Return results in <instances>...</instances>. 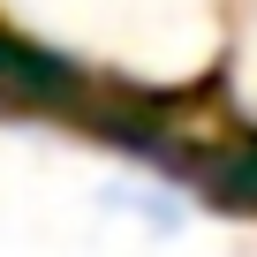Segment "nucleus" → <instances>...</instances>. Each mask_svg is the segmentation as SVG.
Here are the masks:
<instances>
[{"label": "nucleus", "mask_w": 257, "mask_h": 257, "mask_svg": "<svg viewBox=\"0 0 257 257\" xmlns=\"http://www.w3.org/2000/svg\"><path fill=\"white\" fill-rule=\"evenodd\" d=\"M0 106L8 113H76L91 121V83L76 61H61L53 46H31L16 31H0Z\"/></svg>", "instance_id": "nucleus-1"}, {"label": "nucleus", "mask_w": 257, "mask_h": 257, "mask_svg": "<svg viewBox=\"0 0 257 257\" xmlns=\"http://www.w3.org/2000/svg\"><path fill=\"white\" fill-rule=\"evenodd\" d=\"M174 182H189L197 197H212V204L257 219V137H227V144H212V152H182Z\"/></svg>", "instance_id": "nucleus-2"}, {"label": "nucleus", "mask_w": 257, "mask_h": 257, "mask_svg": "<svg viewBox=\"0 0 257 257\" xmlns=\"http://www.w3.org/2000/svg\"><path fill=\"white\" fill-rule=\"evenodd\" d=\"M113 204H128V219H144V227H159V234H174V227L189 219L174 189H144V182H121V189H113Z\"/></svg>", "instance_id": "nucleus-3"}]
</instances>
